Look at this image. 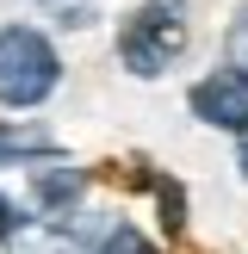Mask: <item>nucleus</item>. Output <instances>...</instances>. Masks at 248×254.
<instances>
[{
	"mask_svg": "<svg viewBox=\"0 0 248 254\" xmlns=\"http://www.w3.org/2000/svg\"><path fill=\"white\" fill-rule=\"evenodd\" d=\"M192 31H186V0H143L130 19L118 25V62L136 81H155L186 56Z\"/></svg>",
	"mask_w": 248,
	"mask_h": 254,
	"instance_id": "f257e3e1",
	"label": "nucleus"
},
{
	"mask_svg": "<svg viewBox=\"0 0 248 254\" xmlns=\"http://www.w3.org/2000/svg\"><path fill=\"white\" fill-rule=\"evenodd\" d=\"M62 87V56L37 25H0V106L31 112Z\"/></svg>",
	"mask_w": 248,
	"mask_h": 254,
	"instance_id": "f03ea898",
	"label": "nucleus"
},
{
	"mask_svg": "<svg viewBox=\"0 0 248 254\" xmlns=\"http://www.w3.org/2000/svg\"><path fill=\"white\" fill-rule=\"evenodd\" d=\"M186 106H192V118L211 124V130H248V62H223L205 81H192Z\"/></svg>",
	"mask_w": 248,
	"mask_h": 254,
	"instance_id": "7ed1b4c3",
	"label": "nucleus"
},
{
	"mask_svg": "<svg viewBox=\"0 0 248 254\" xmlns=\"http://www.w3.org/2000/svg\"><path fill=\"white\" fill-rule=\"evenodd\" d=\"M31 192H37V205H44V211L68 217V205L87 192V174H81V168H62L56 155H44V161L31 168Z\"/></svg>",
	"mask_w": 248,
	"mask_h": 254,
	"instance_id": "20e7f679",
	"label": "nucleus"
},
{
	"mask_svg": "<svg viewBox=\"0 0 248 254\" xmlns=\"http://www.w3.org/2000/svg\"><path fill=\"white\" fill-rule=\"evenodd\" d=\"M44 155H56L50 136H37V130H0V161H44Z\"/></svg>",
	"mask_w": 248,
	"mask_h": 254,
	"instance_id": "39448f33",
	"label": "nucleus"
},
{
	"mask_svg": "<svg viewBox=\"0 0 248 254\" xmlns=\"http://www.w3.org/2000/svg\"><path fill=\"white\" fill-rule=\"evenodd\" d=\"M87 254H155V242H149L143 230H130V223H118V230H106Z\"/></svg>",
	"mask_w": 248,
	"mask_h": 254,
	"instance_id": "423d86ee",
	"label": "nucleus"
},
{
	"mask_svg": "<svg viewBox=\"0 0 248 254\" xmlns=\"http://www.w3.org/2000/svg\"><path fill=\"white\" fill-rule=\"evenodd\" d=\"M31 6H44V12H56L62 25H87V12H93V0H31Z\"/></svg>",
	"mask_w": 248,
	"mask_h": 254,
	"instance_id": "0eeeda50",
	"label": "nucleus"
},
{
	"mask_svg": "<svg viewBox=\"0 0 248 254\" xmlns=\"http://www.w3.org/2000/svg\"><path fill=\"white\" fill-rule=\"evenodd\" d=\"M12 236H19V223H12V205L0 198V254H12Z\"/></svg>",
	"mask_w": 248,
	"mask_h": 254,
	"instance_id": "6e6552de",
	"label": "nucleus"
},
{
	"mask_svg": "<svg viewBox=\"0 0 248 254\" xmlns=\"http://www.w3.org/2000/svg\"><path fill=\"white\" fill-rule=\"evenodd\" d=\"M242 180H248V130H242Z\"/></svg>",
	"mask_w": 248,
	"mask_h": 254,
	"instance_id": "1a4fd4ad",
	"label": "nucleus"
}]
</instances>
